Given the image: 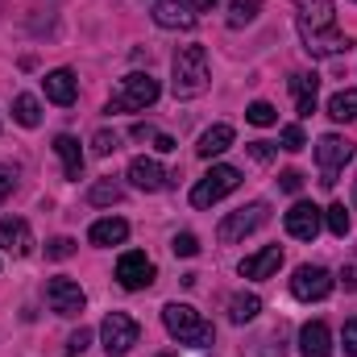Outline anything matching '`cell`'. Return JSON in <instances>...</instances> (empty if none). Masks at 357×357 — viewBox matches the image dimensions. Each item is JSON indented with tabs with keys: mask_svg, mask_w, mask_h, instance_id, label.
Returning a JSON list of instances; mask_svg holds the SVG:
<instances>
[{
	"mask_svg": "<svg viewBox=\"0 0 357 357\" xmlns=\"http://www.w3.org/2000/svg\"><path fill=\"white\" fill-rule=\"evenodd\" d=\"M187 4H191V8H212L216 0H187Z\"/></svg>",
	"mask_w": 357,
	"mask_h": 357,
	"instance_id": "42",
	"label": "cell"
},
{
	"mask_svg": "<svg viewBox=\"0 0 357 357\" xmlns=\"http://www.w3.org/2000/svg\"><path fill=\"white\" fill-rule=\"evenodd\" d=\"M154 21H158L162 29H191V25H195V8H191L187 0H162V4L154 8Z\"/></svg>",
	"mask_w": 357,
	"mask_h": 357,
	"instance_id": "17",
	"label": "cell"
},
{
	"mask_svg": "<svg viewBox=\"0 0 357 357\" xmlns=\"http://www.w3.org/2000/svg\"><path fill=\"white\" fill-rule=\"evenodd\" d=\"M299 354L303 357H333V333L324 320H307L299 328Z\"/></svg>",
	"mask_w": 357,
	"mask_h": 357,
	"instance_id": "15",
	"label": "cell"
},
{
	"mask_svg": "<svg viewBox=\"0 0 357 357\" xmlns=\"http://www.w3.org/2000/svg\"><path fill=\"white\" fill-rule=\"evenodd\" d=\"M46 303H50L54 316H79L88 307V295H84V287L75 278H63L59 274V278L46 282Z\"/></svg>",
	"mask_w": 357,
	"mask_h": 357,
	"instance_id": "9",
	"label": "cell"
},
{
	"mask_svg": "<svg viewBox=\"0 0 357 357\" xmlns=\"http://www.w3.org/2000/svg\"><path fill=\"white\" fill-rule=\"evenodd\" d=\"M121 150V137L116 133H108V129H100L96 137H91V154H100V158H108V154H116Z\"/></svg>",
	"mask_w": 357,
	"mask_h": 357,
	"instance_id": "30",
	"label": "cell"
},
{
	"mask_svg": "<svg viewBox=\"0 0 357 357\" xmlns=\"http://www.w3.org/2000/svg\"><path fill=\"white\" fill-rule=\"evenodd\" d=\"M303 146H307V137H303V129H299V125H287V129H282V150H291V154H299Z\"/></svg>",
	"mask_w": 357,
	"mask_h": 357,
	"instance_id": "33",
	"label": "cell"
},
{
	"mask_svg": "<svg viewBox=\"0 0 357 357\" xmlns=\"http://www.w3.org/2000/svg\"><path fill=\"white\" fill-rule=\"evenodd\" d=\"M258 312H262V299L254 291H241V295L229 299V320L233 324H250V320H258Z\"/></svg>",
	"mask_w": 357,
	"mask_h": 357,
	"instance_id": "23",
	"label": "cell"
},
{
	"mask_svg": "<svg viewBox=\"0 0 357 357\" xmlns=\"http://www.w3.org/2000/svg\"><path fill=\"white\" fill-rule=\"evenodd\" d=\"M291 96H295L299 116H312V112H316V96H320V75L295 71V75H291Z\"/></svg>",
	"mask_w": 357,
	"mask_h": 357,
	"instance_id": "16",
	"label": "cell"
},
{
	"mask_svg": "<svg viewBox=\"0 0 357 357\" xmlns=\"http://www.w3.org/2000/svg\"><path fill=\"white\" fill-rule=\"evenodd\" d=\"M13 187H17V171H13L8 162H0V204L13 195Z\"/></svg>",
	"mask_w": 357,
	"mask_h": 357,
	"instance_id": "35",
	"label": "cell"
},
{
	"mask_svg": "<svg viewBox=\"0 0 357 357\" xmlns=\"http://www.w3.org/2000/svg\"><path fill=\"white\" fill-rule=\"evenodd\" d=\"M154 150H158V154H171V150H175V137L158 133V137H154Z\"/></svg>",
	"mask_w": 357,
	"mask_h": 357,
	"instance_id": "41",
	"label": "cell"
},
{
	"mask_svg": "<svg viewBox=\"0 0 357 357\" xmlns=\"http://www.w3.org/2000/svg\"><path fill=\"white\" fill-rule=\"evenodd\" d=\"M250 154H254L258 162H270V158H274V146H270V142H250Z\"/></svg>",
	"mask_w": 357,
	"mask_h": 357,
	"instance_id": "39",
	"label": "cell"
},
{
	"mask_svg": "<svg viewBox=\"0 0 357 357\" xmlns=\"http://www.w3.org/2000/svg\"><path fill=\"white\" fill-rule=\"evenodd\" d=\"M162 324H167V333L175 337L178 345H191V349H208L216 341V328L191 303H167L162 307Z\"/></svg>",
	"mask_w": 357,
	"mask_h": 357,
	"instance_id": "3",
	"label": "cell"
},
{
	"mask_svg": "<svg viewBox=\"0 0 357 357\" xmlns=\"http://www.w3.org/2000/svg\"><path fill=\"white\" fill-rule=\"evenodd\" d=\"M278 266H282V250L266 245V250H258L241 262V278H270V274H278Z\"/></svg>",
	"mask_w": 357,
	"mask_h": 357,
	"instance_id": "18",
	"label": "cell"
},
{
	"mask_svg": "<svg viewBox=\"0 0 357 357\" xmlns=\"http://www.w3.org/2000/svg\"><path fill=\"white\" fill-rule=\"evenodd\" d=\"M328 116L333 121H341V125H349L357 121V88H341L333 100H328Z\"/></svg>",
	"mask_w": 357,
	"mask_h": 357,
	"instance_id": "25",
	"label": "cell"
},
{
	"mask_svg": "<svg viewBox=\"0 0 357 357\" xmlns=\"http://www.w3.org/2000/svg\"><path fill=\"white\" fill-rule=\"evenodd\" d=\"M282 225H287V233H291L295 241H316V237H320V225H324V212H320L316 204L299 199V204L282 216Z\"/></svg>",
	"mask_w": 357,
	"mask_h": 357,
	"instance_id": "12",
	"label": "cell"
},
{
	"mask_svg": "<svg viewBox=\"0 0 357 357\" xmlns=\"http://www.w3.org/2000/svg\"><path fill=\"white\" fill-rule=\"evenodd\" d=\"M71 254H75V241H71V237H54V241L46 245V258H54V262H67Z\"/></svg>",
	"mask_w": 357,
	"mask_h": 357,
	"instance_id": "32",
	"label": "cell"
},
{
	"mask_svg": "<svg viewBox=\"0 0 357 357\" xmlns=\"http://www.w3.org/2000/svg\"><path fill=\"white\" fill-rule=\"evenodd\" d=\"M171 91L178 100H195L208 91V54L204 46H178L171 59Z\"/></svg>",
	"mask_w": 357,
	"mask_h": 357,
	"instance_id": "2",
	"label": "cell"
},
{
	"mask_svg": "<svg viewBox=\"0 0 357 357\" xmlns=\"http://www.w3.org/2000/svg\"><path fill=\"white\" fill-rule=\"evenodd\" d=\"M324 225H328V233H333V237H345V233H349V212H345V204L324 208Z\"/></svg>",
	"mask_w": 357,
	"mask_h": 357,
	"instance_id": "29",
	"label": "cell"
},
{
	"mask_svg": "<svg viewBox=\"0 0 357 357\" xmlns=\"http://www.w3.org/2000/svg\"><path fill=\"white\" fill-rule=\"evenodd\" d=\"M171 250H175V258H195V254H199V237H195V233H175Z\"/></svg>",
	"mask_w": 357,
	"mask_h": 357,
	"instance_id": "31",
	"label": "cell"
},
{
	"mask_svg": "<svg viewBox=\"0 0 357 357\" xmlns=\"http://www.w3.org/2000/svg\"><path fill=\"white\" fill-rule=\"evenodd\" d=\"M354 208H357V183H354Z\"/></svg>",
	"mask_w": 357,
	"mask_h": 357,
	"instance_id": "43",
	"label": "cell"
},
{
	"mask_svg": "<svg viewBox=\"0 0 357 357\" xmlns=\"http://www.w3.org/2000/svg\"><path fill=\"white\" fill-rule=\"evenodd\" d=\"M158 79L150 75V71H133V75H125L121 79V88L108 96V112H142V108H150L154 100H158Z\"/></svg>",
	"mask_w": 357,
	"mask_h": 357,
	"instance_id": "4",
	"label": "cell"
},
{
	"mask_svg": "<svg viewBox=\"0 0 357 357\" xmlns=\"http://www.w3.org/2000/svg\"><path fill=\"white\" fill-rule=\"evenodd\" d=\"M337 287V278L328 274L324 266H299L295 278H291V295L303 299V303H316V299H328Z\"/></svg>",
	"mask_w": 357,
	"mask_h": 357,
	"instance_id": "10",
	"label": "cell"
},
{
	"mask_svg": "<svg viewBox=\"0 0 357 357\" xmlns=\"http://www.w3.org/2000/svg\"><path fill=\"white\" fill-rule=\"evenodd\" d=\"M88 345H91V333H88V328H79V333H71V337H67V354H71V357H79Z\"/></svg>",
	"mask_w": 357,
	"mask_h": 357,
	"instance_id": "36",
	"label": "cell"
},
{
	"mask_svg": "<svg viewBox=\"0 0 357 357\" xmlns=\"http://www.w3.org/2000/svg\"><path fill=\"white\" fill-rule=\"evenodd\" d=\"M295 25L303 38V50L312 59H333V54H349V33L337 29V8L333 0H295Z\"/></svg>",
	"mask_w": 357,
	"mask_h": 357,
	"instance_id": "1",
	"label": "cell"
},
{
	"mask_svg": "<svg viewBox=\"0 0 357 357\" xmlns=\"http://www.w3.org/2000/svg\"><path fill=\"white\" fill-rule=\"evenodd\" d=\"M0 250L13 254V258H25L33 250V233H29V225L21 216H4L0 220Z\"/></svg>",
	"mask_w": 357,
	"mask_h": 357,
	"instance_id": "13",
	"label": "cell"
},
{
	"mask_svg": "<svg viewBox=\"0 0 357 357\" xmlns=\"http://www.w3.org/2000/svg\"><path fill=\"white\" fill-rule=\"evenodd\" d=\"M258 8H262V0H229V25H233V29L250 25V21L258 17Z\"/></svg>",
	"mask_w": 357,
	"mask_h": 357,
	"instance_id": "27",
	"label": "cell"
},
{
	"mask_svg": "<svg viewBox=\"0 0 357 357\" xmlns=\"http://www.w3.org/2000/svg\"><path fill=\"white\" fill-rule=\"evenodd\" d=\"M354 158V142L349 137H341V133H324L320 142H316V162H320V183L324 187H337V175H341V167Z\"/></svg>",
	"mask_w": 357,
	"mask_h": 357,
	"instance_id": "7",
	"label": "cell"
},
{
	"mask_svg": "<svg viewBox=\"0 0 357 357\" xmlns=\"http://www.w3.org/2000/svg\"><path fill=\"white\" fill-rule=\"evenodd\" d=\"M154 262L142 254V250H129V254H121V262H116V282L125 287V291H146L150 282H154Z\"/></svg>",
	"mask_w": 357,
	"mask_h": 357,
	"instance_id": "11",
	"label": "cell"
},
{
	"mask_svg": "<svg viewBox=\"0 0 357 357\" xmlns=\"http://www.w3.org/2000/svg\"><path fill=\"white\" fill-rule=\"evenodd\" d=\"M125 237H129V225H125L121 216H104V220H96L88 229V241L91 245H104V250H108V245H121Z\"/></svg>",
	"mask_w": 357,
	"mask_h": 357,
	"instance_id": "20",
	"label": "cell"
},
{
	"mask_svg": "<svg viewBox=\"0 0 357 357\" xmlns=\"http://www.w3.org/2000/svg\"><path fill=\"white\" fill-rule=\"evenodd\" d=\"M341 287H345V291H357V258H349V262L341 266Z\"/></svg>",
	"mask_w": 357,
	"mask_h": 357,
	"instance_id": "37",
	"label": "cell"
},
{
	"mask_svg": "<svg viewBox=\"0 0 357 357\" xmlns=\"http://www.w3.org/2000/svg\"><path fill=\"white\" fill-rule=\"evenodd\" d=\"M154 137H158L154 125H133V142H154Z\"/></svg>",
	"mask_w": 357,
	"mask_h": 357,
	"instance_id": "40",
	"label": "cell"
},
{
	"mask_svg": "<svg viewBox=\"0 0 357 357\" xmlns=\"http://www.w3.org/2000/svg\"><path fill=\"white\" fill-rule=\"evenodd\" d=\"M278 187H282V191H291V195H295V191H299V187H303V175H299V171H282V175H278Z\"/></svg>",
	"mask_w": 357,
	"mask_h": 357,
	"instance_id": "38",
	"label": "cell"
},
{
	"mask_svg": "<svg viewBox=\"0 0 357 357\" xmlns=\"http://www.w3.org/2000/svg\"><path fill=\"white\" fill-rule=\"evenodd\" d=\"M245 121L258 125V129H266V125H278V112H274V104H266V100H254L245 108Z\"/></svg>",
	"mask_w": 357,
	"mask_h": 357,
	"instance_id": "28",
	"label": "cell"
},
{
	"mask_svg": "<svg viewBox=\"0 0 357 357\" xmlns=\"http://www.w3.org/2000/svg\"><path fill=\"white\" fill-rule=\"evenodd\" d=\"M54 154L63 158V171H67V178H84V150H79V142L71 137V133H59L54 137Z\"/></svg>",
	"mask_w": 357,
	"mask_h": 357,
	"instance_id": "21",
	"label": "cell"
},
{
	"mask_svg": "<svg viewBox=\"0 0 357 357\" xmlns=\"http://www.w3.org/2000/svg\"><path fill=\"white\" fill-rule=\"evenodd\" d=\"M13 121L25 125V129H38V125H42V104H38V96L21 91V96L13 100Z\"/></svg>",
	"mask_w": 357,
	"mask_h": 357,
	"instance_id": "24",
	"label": "cell"
},
{
	"mask_svg": "<svg viewBox=\"0 0 357 357\" xmlns=\"http://www.w3.org/2000/svg\"><path fill=\"white\" fill-rule=\"evenodd\" d=\"M237 187H241V171H237V167H212L208 175L191 187V204H195V208H212V204H220V199H225L229 191H237Z\"/></svg>",
	"mask_w": 357,
	"mask_h": 357,
	"instance_id": "6",
	"label": "cell"
},
{
	"mask_svg": "<svg viewBox=\"0 0 357 357\" xmlns=\"http://www.w3.org/2000/svg\"><path fill=\"white\" fill-rule=\"evenodd\" d=\"M121 199H125V187L112 183V178L91 183V191H88V204H96V208H108V204H121Z\"/></svg>",
	"mask_w": 357,
	"mask_h": 357,
	"instance_id": "26",
	"label": "cell"
},
{
	"mask_svg": "<svg viewBox=\"0 0 357 357\" xmlns=\"http://www.w3.org/2000/svg\"><path fill=\"white\" fill-rule=\"evenodd\" d=\"M129 183H133L137 191H162V187L171 183V171H162L154 158H146V154H142V158H133V162H129Z\"/></svg>",
	"mask_w": 357,
	"mask_h": 357,
	"instance_id": "14",
	"label": "cell"
},
{
	"mask_svg": "<svg viewBox=\"0 0 357 357\" xmlns=\"http://www.w3.org/2000/svg\"><path fill=\"white\" fill-rule=\"evenodd\" d=\"M137 337H142V328H137V320L125 316V312H108L104 324H100V341H104L108 357H125L137 345Z\"/></svg>",
	"mask_w": 357,
	"mask_h": 357,
	"instance_id": "8",
	"label": "cell"
},
{
	"mask_svg": "<svg viewBox=\"0 0 357 357\" xmlns=\"http://www.w3.org/2000/svg\"><path fill=\"white\" fill-rule=\"evenodd\" d=\"M229 146H233V125H225V121H220V125H212V129L199 137V146H195V150H199V158H216V154H225Z\"/></svg>",
	"mask_w": 357,
	"mask_h": 357,
	"instance_id": "22",
	"label": "cell"
},
{
	"mask_svg": "<svg viewBox=\"0 0 357 357\" xmlns=\"http://www.w3.org/2000/svg\"><path fill=\"white\" fill-rule=\"evenodd\" d=\"M270 216V204L266 199H254V204H245V208H237V212H229L225 220H220V229H216V237L225 241V245H233V241H241V237H250V233H258L262 225H266Z\"/></svg>",
	"mask_w": 357,
	"mask_h": 357,
	"instance_id": "5",
	"label": "cell"
},
{
	"mask_svg": "<svg viewBox=\"0 0 357 357\" xmlns=\"http://www.w3.org/2000/svg\"><path fill=\"white\" fill-rule=\"evenodd\" d=\"M341 345H345V357H357V316L354 320H345V328H341Z\"/></svg>",
	"mask_w": 357,
	"mask_h": 357,
	"instance_id": "34",
	"label": "cell"
},
{
	"mask_svg": "<svg viewBox=\"0 0 357 357\" xmlns=\"http://www.w3.org/2000/svg\"><path fill=\"white\" fill-rule=\"evenodd\" d=\"M75 96H79V84H75V75L67 71V67H59V71H50L46 75V100L50 104H75Z\"/></svg>",
	"mask_w": 357,
	"mask_h": 357,
	"instance_id": "19",
	"label": "cell"
}]
</instances>
